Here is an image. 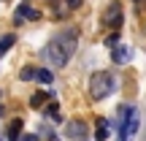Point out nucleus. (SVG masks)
I'll use <instances>...</instances> for the list:
<instances>
[{
    "label": "nucleus",
    "mask_w": 146,
    "mask_h": 141,
    "mask_svg": "<svg viewBox=\"0 0 146 141\" xmlns=\"http://www.w3.org/2000/svg\"><path fill=\"white\" fill-rule=\"evenodd\" d=\"M76 46H78V30H76V27H70V30L57 33V35L46 43L43 57H46V63L52 65V68H65L68 60L76 54Z\"/></svg>",
    "instance_id": "nucleus-1"
},
{
    "label": "nucleus",
    "mask_w": 146,
    "mask_h": 141,
    "mask_svg": "<svg viewBox=\"0 0 146 141\" xmlns=\"http://www.w3.org/2000/svg\"><path fill=\"white\" fill-rule=\"evenodd\" d=\"M114 90V76L108 71H98L89 76V98L92 100H103L106 95H111Z\"/></svg>",
    "instance_id": "nucleus-2"
},
{
    "label": "nucleus",
    "mask_w": 146,
    "mask_h": 141,
    "mask_svg": "<svg viewBox=\"0 0 146 141\" xmlns=\"http://www.w3.org/2000/svg\"><path fill=\"white\" fill-rule=\"evenodd\" d=\"M122 130H119V141H130V136H135L138 130V111L133 109V106H127V109H122Z\"/></svg>",
    "instance_id": "nucleus-3"
},
{
    "label": "nucleus",
    "mask_w": 146,
    "mask_h": 141,
    "mask_svg": "<svg viewBox=\"0 0 146 141\" xmlns=\"http://www.w3.org/2000/svg\"><path fill=\"white\" fill-rule=\"evenodd\" d=\"M19 76H22V82H41V84H52L54 82V73L49 68H35V65H25Z\"/></svg>",
    "instance_id": "nucleus-4"
},
{
    "label": "nucleus",
    "mask_w": 146,
    "mask_h": 141,
    "mask_svg": "<svg viewBox=\"0 0 146 141\" xmlns=\"http://www.w3.org/2000/svg\"><path fill=\"white\" fill-rule=\"evenodd\" d=\"M38 16H41V11H38L35 5L30 3V0H25V3H19V5H16L14 22H16V25H22V22H35Z\"/></svg>",
    "instance_id": "nucleus-5"
},
{
    "label": "nucleus",
    "mask_w": 146,
    "mask_h": 141,
    "mask_svg": "<svg viewBox=\"0 0 146 141\" xmlns=\"http://www.w3.org/2000/svg\"><path fill=\"white\" fill-rule=\"evenodd\" d=\"M106 25L114 27V30H119V25H122V5H119V0H114V3L106 8Z\"/></svg>",
    "instance_id": "nucleus-6"
},
{
    "label": "nucleus",
    "mask_w": 146,
    "mask_h": 141,
    "mask_svg": "<svg viewBox=\"0 0 146 141\" xmlns=\"http://www.w3.org/2000/svg\"><path fill=\"white\" fill-rule=\"evenodd\" d=\"M111 57H114V63H116V65H125V63H130V57H133V49H130V46H114Z\"/></svg>",
    "instance_id": "nucleus-7"
},
{
    "label": "nucleus",
    "mask_w": 146,
    "mask_h": 141,
    "mask_svg": "<svg viewBox=\"0 0 146 141\" xmlns=\"http://www.w3.org/2000/svg\"><path fill=\"white\" fill-rule=\"evenodd\" d=\"M84 133H87V125H84V122H78V120L68 122V136L70 138H81Z\"/></svg>",
    "instance_id": "nucleus-8"
},
{
    "label": "nucleus",
    "mask_w": 146,
    "mask_h": 141,
    "mask_svg": "<svg viewBox=\"0 0 146 141\" xmlns=\"http://www.w3.org/2000/svg\"><path fill=\"white\" fill-rule=\"evenodd\" d=\"M95 138L106 141L108 138V120H98V130H95Z\"/></svg>",
    "instance_id": "nucleus-9"
},
{
    "label": "nucleus",
    "mask_w": 146,
    "mask_h": 141,
    "mask_svg": "<svg viewBox=\"0 0 146 141\" xmlns=\"http://www.w3.org/2000/svg\"><path fill=\"white\" fill-rule=\"evenodd\" d=\"M19 133H22V120H14L8 128V141H19Z\"/></svg>",
    "instance_id": "nucleus-10"
},
{
    "label": "nucleus",
    "mask_w": 146,
    "mask_h": 141,
    "mask_svg": "<svg viewBox=\"0 0 146 141\" xmlns=\"http://www.w3.org/2000/svg\"><path fill=\"white\" fill-rule=\"evenodd\" d=\"M14 41H16V35H11V33H8V35H3V38H0V57H3V54L8 52L11 46H14Z\"/></svg>",
    "instance_id": "nucleus-11"
},
{
    "label": "nucleus",
    "mask_w": 146,
    "mask_h": 141,
    "mask_svg": "<svg viewBox=\"0 0 146 141\" xmlns=\"http://www.w3.org/2000/svg\"><path fill=\"white\" fill-rule=\"evenodd\" d=\"M46 100H49V98H46V92H35V95H33V100H30V106H33V109H41Z\"/></svg>",
    "instance_id": "nucleus-12"
},
{
    "label": "nucleus",
    "mask_w": 146,
    "mask_h": 141,
    "mask_svg": "<svg viewBox=\"0 0 146 141\" xmlns=\"http://www.w3.org/2000/svg\"><path fill=\"white\" fill-rule=\"evenodd\" d=\"M116 43H119V33L114 30V33H111L108 38H106V46H116Z\"/></svg>",
    "instance_id": "nucleus-13"
},
{
    "label": "nucleus",
    "mask_w": 146,
    "mask_h": 141,
    "mask_svg": "<svg viewBox=\"0 0 146 141\" xmlns=\"http://www.w3.org/2000/svg\"><path fill=\"white\" fill-rule=\"evenodd\" d=\"M49 117H52L54 122H60V114H57V103H52V106H49Z\"/></svg>",
    "instance_id": "nucleus-14"
},
{
    "label": "nucleus",
    "mask_w": 146,
    "mask_h": 141,
    "mask_svg": "<svg viewBox=\"0 0 146 141\" xmlns=\"http://www.w3.org/2000/svg\"><path fill=\"white\" fill-rule=\"evenodd\" d=\"M65 5H68V8H78V5H81V0H65Z\"/></svg>",
    "instance_id": "nucleus-15"
},
{
    "label": "nucleus",
    "mask_w": 146,
    "mask_h": 141,
    "mask_svg": "<svg viewBox=\"0 0 146 141\" xmlns=\"http://www.w3.org/2000/svg\"><path fill=\"white\" fill-rule=\"evenodd\" d=\"M19 141H35V136H33V133H27V136H22Z\"/></svg>",
    "instance_id": "nucleus-16"
},
{
    "label": "nucleus",
    "mask_w": 146,
    "mask_h": 141,
    "mask_svg": "<svg viewBox=\"0 0 146 141\" xmlns=\"http://www.w3.org/2000/svg\"><path fill=\"white\" fill-rule=\"evenodd\" d=\"M135 3H141V5H143V0H135Z\"/></svg>",
    "instance_id": "nucleus-17"
}]
</instances>
